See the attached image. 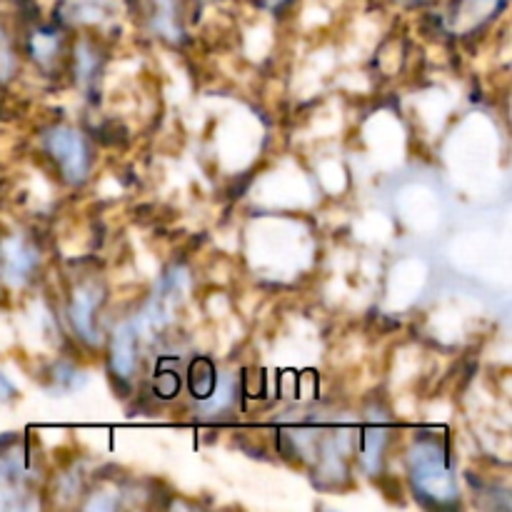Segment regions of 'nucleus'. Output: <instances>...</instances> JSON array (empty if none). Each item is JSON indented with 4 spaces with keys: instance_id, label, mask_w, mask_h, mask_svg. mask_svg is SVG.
I'll use <instances>...</instances> for the list:
<instances>
[{
    "instance_id": "nucleus-1",
    "label": "nucleus",
    "mask_w": 512,
    "mask_h": 512,
    "mask_svg": "<svg viewBox=\"0 0 512 512\" xmlns=\"http://www.w3.org/2000/svg\"><path fill=\"white\" fill-rule=\"evenodd\" d=\"M410 480L415 490L433 503H450L458 495L448 453L435 440H418L408 453Z\"/></svg>"
},
{
    "instance_id": "nucleus-2",
    "label": "nucleus",
    "mask_w": 512,
    "mask_h": 512,
    "mask_svg": "<svg viewBox=\"0 0 512 512\" xmlns=\"http://www.w3.org/2000/svg\"><path fill=\"white\" fill-rule=\"evenodd\" d=\"M50 155L58 160L68 183H80L90 170V148L75 128H53L45 138Z\"/></svg>"
},
{
    "instance_id": "nucleus-3",
    "label": "nucleus",
    "mask_w": 512,
    "mask_h": 512,
    "mask_svg": "<svg viewBox=\"0 0 512 512\" xmlns=\"http://www.w3.org/2000/svg\"><path fill=\"white\" fill-rule=\"evenodd\" d=\"M38 265V253L20 235H8L0 240V278L13 288H20L33 275Z\"/></svg>"
},
{
    "instance_id": "nucleus-4",
    "label": "nucleus",
    "mask_w": 512,
    "mask_h": 512,
    "mask_svg": "<svg viewBox=\"0 0 512 512\" xmlns=\"http://www.w3.org/2000/svg\"><path fill=\"white\" fill-rule=\"evenodd\" d=\"M138 338H140V328L138 320H128L118 328L113 338V368L118 375H130L135 370V358H138Z\"/></svg>"
},
{
    "instance_id": "nucleus-5",
    "label": "nucleus",
    "mask_w": 512,
    "mask_h": 512,
    "mask_svg": "<svg viewBox=\"0 0 512 512\" xmlns=\"http://www.w3.org/2000/svg\"><path fill=\"white\" fill-rule=\"evenodd\" d=\"M98 303H100L98 293H93V290H80V293H75L73 305H70V320H73L75 330H78L85 340L98 338L93 325V315H95V308H98Z\"/></svg>"
},
{
    "instance_id": "nucleus-6",
    "label": "nucleus",
    "mask_w": 512,
    "mask_h": 512,
    "mask_svg": "<svg viewBox=\"0 0 512 512\" xmlns=\"http://www.w3.org/2000/svg\"><path fill=\"white\" fill-rule=\"evenodd\" d=\"M190 390H193L200 400L210 398V393L215 390V373L205 360H198V363L190 368Z\"/></svg>"
},
{
    "instance_id": "nucleus-7",
    "label": "nucleus",
    "mask_w": 512,
    "mask_h": 512,
    "mask_svg": "<svg viewBox=\"0 0 512 512\" xmlns=\"http://www.w3.org/2000/svg\"><path fill=\"white\" fill-rule=\"evenodd\" d=\"M153 23L155 28L163 30L165 35H178L180 28H178V18H175V3L173 0H153Z\"/></svg>"
},
{
    "instance_id": "nucleus-8",
    "label": "nucleus",
    "mask_w": 512,
    "mask_h": 512,
    "mask_svg": "<svg viewBox=\"0 0 512 512\" xmlns=\"http://www.w3.org/2000/svg\"><path fill=\"white\" fill-rule=\"evenodd\" d=\"M505 0H460L458 3V18H465V20H473V23H478V20L488 18L490 13H495V8H500Z\"/></svg>"
},
{
    "instance_id": "nucleus-9",
    "label": "nucleus",
    "mask_w": 512,
    "mask_h": 512,
    "mask_svg": "<svg viewBox=\"0 0 512 512\" xmlns=\"http://www.w3.org/2000/svg\"><path fill=\"white\" fill-rule=\"evenodd\" d=\"M385 445V433L383 430H368L363 445V465L370 475L380 468V450Z\"/></svg>"
},
{
    "instance_id": "nucleus-10",
    "label": "nucleus",
    "mask_w": 512,
    "mask_h": 512,
    "mask_svg": "<svg viewBox=\"0 0 512 512\" xmlns=\"http://www.w3.org/2000/svg\"><path fill=\"white\" fill-rule=\"evenodd\" d=\"M15 395V385L10 383L8 375L0 373V403H8V400H13Z\"/></svg>"
},
{
    "instance_id": "nucleus-11",
    "label": "nucleus",
    "mask_w": 512,
    "mask_h": 512,
    "mask_svg": "<svg viewBox=\"0 0 512 512\" xmlns=\"http://www.w3.org/2000/svg\"><path fill=\"white\" fill-rule=\"evenodd\" d=\"M260 5H263V8H278V5H283L285 0H258Z\"/></svg>"
}]
</instances>
